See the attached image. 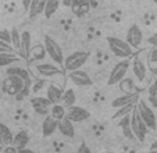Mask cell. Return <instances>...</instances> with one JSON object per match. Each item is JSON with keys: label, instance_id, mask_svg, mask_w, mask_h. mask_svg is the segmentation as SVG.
I'll list each match as a JSON object with an SVG mask.
<instances>
[{"label": "cell", "instance_id": "6da1fadb", "mask_svg": "<svg viewBox=\"0 0 157 153\" xmlns=\"http://www.w3.org/2000/svg\"><path fill=\"white\" fill-rule=\"evenodd\" d=\"M43 46H44V50H46L48 56L53 60L54 64L59 65V67H63V63H64V54H63L61 46H60V45L49 35H44Z\"/></svg>", "mask_w": 157, "mask_h": 153}, {"label": "cell", "instance_id": "7a4b0ae2", "mask_svg": "<svg viewBox=\"0 0 157 153\" xmlns=\"http://www.w3.org/2000/svg\"><path fill=\"white\" fill-rule=\"evenodd\" d=\"M107 43H109V47L111 50V53L114 56L120 57L121 60L124 59H129L132 56V47L127 43L125 41L120 38H116V36H107Z\"/></svg>", "mask_w": 157, "mask_h": 153}, {"label": "cell", "instance_id": "3957f363", "mask_svg": "<svg viewBox=\"0 0 157 153\" xmlns=\"http://www.w3.org/2000/svg\"><path fill=\"white\" fill-rule=\"evenodd\" d=\"M89 59V53L88 52H82V50H78L74 53L68 54L67 57H64V63H63V68L67 73H71L75 70H81L82 65H85V63Z\"/></svg>", "mask_w": 157, "mask_h": 153}, {"label": "cell", "instance_id": "277c9868", "mask_svg": "<svg viewBox=\"0 0 157 153\" xmlns=\"http://www.w3.org/2000/svg\"><path fill=\"white\" fill-rule=\"evenodd\" d=\"M129 123H131V130H132L133 138L138 139L139 142H143L146 139V134H147V127L146 124L142 121V118L139 117V113H138L136 107L129 114Z\"/></svg>", "mask_w": 157, "mask_h": 153}, {"label": "cell", "instance_id": "5b68a950", "mask_svg": "<svg viewBox=\"0 0 157 153\" xmlns=\"http://www.w3.org/2000/svg\"><path fill=\"white\" fill-rule=\"evenodd\" d=\"M136 110L139 113V117L142 118V121L146 124L147 130L154 131L157 128V120H156V114H154L153 109L146 103L145 100L140 99L136 103Z\"/></svg>", "mask_w": 157, "mask_h": 153}, {"label": "cell", "instance_id": "8992f818", "mask_svg": "<svg viewBox=\"0 0 157 153\" xmlns=\"http://www.w3.org/2000/svg\"><path fill=\"white\" fill-rule=\"evenodd\" d=\"M129 65H131V61L128 59H124V60H120L116 65L113 67L111 73H110V76L107 80V85H117L120 84L122 80L128 74V70H129Z\"/></svg>", "mask_w": 157, "mask_h": 153}, {"label": "cell", "instance_id": "52a82bcc", "mask_svg": "<svg viewBox=\"0 0 157 153\" xmlns=\"http://www.w3.org/2000/svg\"><path fill=\"white\" fill-rule=\"evenodd\" d=\"M65 118L71 123H82L90 118V113L81 106H71L65 110Z\"/></svg>", "mask_w": 157, "mask_h": 153}, {"label": "cell", "instance_id": "ba28073f", "mask_svg": "<svg viewBox=\"0 0 157 153\" xmlns=\"http://www.w3.org/2000/svg\"><path fill=\"white\" fill-rule=\"evenodd\" d=\"M125 42L129 45L132 49H138V47L142 45L143 42V32L139 28L138 24H132L129 27V29L127 31V38H125Z\"/></svg>", "mask_w": 157, "mask_h": 153}, {"label": "cell", "instance_id": "9c48e42d", "mask_svg": "<svg viewBox=\"0 0 157 153\" xmlns=\"http://www.w3.org/2000/svg\"><path fill=\"white\" fill-rule=\"evenodd\" d=\"M70 76V81H71L74 85L79 86V88H88V86L92 85V78L89 76L88 73L82 70H75V71H71L68 74Z\"/></svg>", "mask_w": 157, "mask_h": 153}, {"label": "cell", "instance_id": "30bf717a", "mask_svg": "<svg viewBox=\"0 0 157 153\" xmlns=\"http://www.w3.org/2000/svg\"><path fill=\"white\" fill-rule=\"evenodd\" d=\"M25 81L20 76H7L3 82V89L6 93L11 95V96H15L18 92L22 89Z\"/></svg>", "mask_w": 157, "mask_h": 153}, {"label": "cell", "instance_id": "8fae6325", "mask_svg": "<svg viewBox=\"0 0 157 153\" xmlns=\"http://www.w3.org/2000/svg\"><path fill=\"white\" fill-rule=\"evenodd\" d=\"M36 71L40 76L43 78H50V76H56V75H63L64 71L56 64H52V63H40V64L36 65Z\"/></svg>", "mask_w": 157, "mask_h": 153}, {"label": "cell", "instance_id": "7c38bea8", "mask_svg": "<svg viewBox=\"0 0 157 153\" xmlns=\"http://www.w3.org/2000/svg\"><path fill=\"white\" fill-rule=\"evenodd\" d=\"M32 49V36H31L29 31H24L21 32V38H20V54L24 60H28Z\"/></svg>", "mask_w": 157, "mask_h": 153}, {"label": "cell", "instance_id": "4fadbf2b", "mask_svg": "<svg viewBox=\"0 0 157 153\" xmlns=\"http://www.w3.org/2000/svg\"><path fill=\"white\" fill-rule=\"evenodd\" d=\"M68 6L77 17H83L90 10V0H70Z\"/></svg>", "mask_w": 157, "mask_h": 153}, {"label": "cell", "instance_id": "5bb4252c", "mask_svg": "<svg viewBox=\"0 0 157 153\" xmlns=\"http://www.w3.org/2000/svg\"><path fill=\"white\" fill-rule=\"evenodd\" d=\"M131 67H132V73H133L135 80L139 81V82H143L146 78V73H147L145 63H143L140 59L135 57V59L132 60V63H131Z\"/></svg>", "mask_w": 157, "mask_h": 153}, {"label": "cell", "instance_id": "9a60e30c", "mask_svg": "<svg viewBox=\"0 0 157 153\" xmlns=\"http://www.w3.org/2000/svg\"><path fill=\"white\" fill-rule=\"evenodd\" d=\"M63 88L56 84H49L48 88H46V97L49 99L52 104H57L61 102V97H63Z\"/></svg>", "mask_w": 157, "mask_h": 153}, {"label": "cell", "instance_id": "2e32d148", "mask_svg": "<svg viewBox=\"0 0 157 153\" xmlns=\"http://www.w3.org/2000/svg\"><path fill=\"white\" fill-rule=\"evenodd\" d=\"M57 125H59V121L54 120L52 116H46L43 123H42V135L44 138L52 136L57 131Z\"/></svg>", "mask_w": 157, "mask_h": 153}, {"label": "cell", "instance_id": "e0dca14e", "mask_svg": "<svg viewBox=\"0 0 157 153\" xmlns=\"http://www.w3.org/2000/svg\"><path fill=\"white\" fill-rule=\"evenodd\" d=\"M57 131L61 134L65 138H74L75 136V128H74V123H71L67 118H63V120L59 121V125H57Z\"/></svg>", "mask_w": 157, "mask_h": 153}, {"label": "cell", "instance_id": "ac0fdd59", "mask_svg": "<svg viewBox=\"0 0 157 153\" xmlns=\"http://www.w3.org/2000/svg\"><path fill=\"white\" fill-rule=\"evenodd\" d=\"M44 6H46V0H32L29 9H28V11H27L28 17H29L31 20H33V18H36L38 15L43 14Z\"/></svg>", "mask_w": 157, "mask_h": 153}, {"label": "cell", "instance_id": "d6986e66", "mask_svg": "<svg viewBox=\"0 0 157 153\" xmlns=\"http://www.w3.org/2000/svg\"><path fill=\"white\" fill-rule=\"evenodd\" d=\"M28 143H29V135H28V132L27 131H20V132H17L14 135L11 145L17 150H21V149H25Z\"/></svg>", "mask_w": 157, "mask_h": 153}, {"label": "cell", "instance_id": "ffe728a7", "mask_svg": "<svg viewBox=\"0 0 157 153\" xmlns=\"http://www.w3.org/2000/svg\"><path fill=\"white\" fill-rule=\"evenodd\" d=\"M138 97H139V95H138V93H133V95H125L124 93L122 96L116 97V99L113 100L111 106H113L114 109H120V107H122V106H127V104H129V103L136 102Z\"/></svg>", "mask_w": 157, "mask_h": 153}, {"label": "cell", "instance_id": "44dd1931", "mask_svg": "<svg viewBox=\"0 0 157 153\" xmlns=\"http://www.w3.org/2000/svg\"><path fill=\"white\" fill-rule=\"evenodd\" d=\"M6 74L9 76H20L24 81L31 78V74L28 73V70H25L24 67H18V65H9L6 70Z\"/></svg>", "mask_w": 157, "mask_h": 153}, {"label": "cell", "instance_id": "7402d4cb", "mask_svg": "<svg viewBox=\"0 0 157 153\" xmlns=\"http://www.w3.org/2000/svg\"><path fill=\"white\" fill-rule=\"evenodd\" d=\"M13 138H14V135H13L11 130H10L6 124L0 123V143L3 145V146L11 145L13 143Z\"/></svg>", "mask_w": 157, "mask_h": 153}, {"label": "cell", "instance_id": "603a6c76", "mask_svg": "<svg viewBox=\"0 0 157 153\" xmlns=\"http://www.w3.org/2000/svg\"><path fill=\"white\" fill-rule=\"evenodd\" d=\"M120 89L124 92L125 95H133V93H138V89H136V85L133 82L132 78L129 76H125L124 80L120 82Z\"/></svg>", "mask_w": 157, "mask_h": 153}, {"label": "cell", "instance_id": "cb8c5ba5", "mask_svg": "<svg viewBox=\"0 0 157 153\" xmlns=\"http://www.w3.org/2000/svg\"><path fill=\"white\" fill-rule=\"evenodd\" d=\"M75 100H77V95H75L74 89H67V91L63 92V97H61V104L68 109V107L74 106L75 104Z\"/></svg>", "mask_w": 157, "mask_h": 153}, {"label": "cell", "instance_id": "d4e9b609", "mask_svg": "<svg viewBox=\"0 0 157 153\" xmlns=\"http://www.w3.org/2000/svg\"><path fill=\"white\" fill-rule=\"evenodd\" d=\"M120 120H121V121H120L118 125L121 127L124 136H125V138H128V139H133V134H132V130H131V123H129V114L121 117Z\"/></svg>", "mask_w": 157, "mask_h": 153}, {"label": "cell", "instance_id": "484cf974", "mask_svg": "<svg viewBox=\"0 0 157 153\" xmlns=\"http://www.w3.org/2000/svg\"><path fill=\"white\" fill-rule=\"evenodd\" d=\"M20 61L15 53H2L0 54V67H9Z\"/></svg>", "mask_w": 157, "mask_h": 153}, {"label": "cell", "instance_id": "4316f807", "mask_svg": "<svg viewBox=\"0 0 157 153\" xmlns=\"http://www.w3.org/2000/svg\"><path fill=\"white\" fill-rule=\"evenodd\" d=\"M31 85H32V81H31V78H29V80H25V82H24V86H22V89H21V91L18 92L17 95H15L14 99L17 100V102H21V100L27 99V97L29 96L31 91H32Z\"/></svg>", "mask_w": 157, "mask_h": 153}, {"label": "cell", "instance_id": "83f0119b", "mask_svg": "<svg viewBox=\"0 0 157 153\" xmlns=\"http://www.w3.org/2000/svg\"><path fill=\"white\" fill-rule=\"evenodd\" d=\"M65 110L67 109H65L63 104H60V103L52 104L50 106V116L54 118V120L60 121V120H63V118L65 117Z\"/></svg>", "mask_w": 157, "mask_h": 153}, {"label": "cell", "instance_id": "f1b7e54d", "mask_svg": "<svg viewBox=\"0 0 157 153\" xmlns=\"http://www.w3.org/2000/svg\"><path fill=\"white\" fill-rule=\"evenodd\" d=\"M59 6H60V0H46V6H44V11H43L46 18H50L57 11Z\"/></svg>", "mask_w": 157, "mask_h": 153}, {"label": "cell", "instance_id": "f546056e", "mask_svg": "<svg viewBox=\"0 0 157 153\" xmlns=\"http://www.w3.org/2000/svg\"><path fill=\"white\" fill-rule=\"evenodd\" d=\"M31 104H32L33 109H38V107H50L52 103L49 102L48 97L43 96H36L33 99H31Z\"/></svg>", "mask_w": 157, "mask_h": 153}, {"label": "cell", "instance_id": "4dcf8cb0", "mask_svg": "<svg viewBox=\"0 0 157 153\" xmlns=\"http://www.w3.org/2000/svg\"><path fill=\"white\" fill-rule=\"evenodd\" d=\"M135 107H136V102H133V103H129V104H127V106L120 107V109L116 112V114H114V118H121V117H124V116L131 114V112H132Z\"/></svg>", "mask_w": 157, "mask_h": 153}, {"label": "cell", "instance_id": "1f68e13d", "mask_svg": "<svg viewBox=\"0 0 157 153\" xmlns=\"http://www.w3.org/2000/svg\"><path fill=\"white\" fill-rule=\"evenodd\" d=\"M20 38H21V33L14 27L10 31V41H11V46L14 47V50H17L18 53H20Z\"/></svg>", "mask_w": 157, "mask_h": 153}, {"label": "cell", "instance_id": "d6a6232c", "mask_svg": "<svg viewBox=\"0 0 157 153\" xmlns=\"http://www.w3.org/2000/svg\"><path fill=\"white\" fill-rule=\"evenodd\" d=\"M29 56L33 57V60H43L44 56H46V50H44L43 45H39V46H35L31 49Z\"/></svg>", "mask_w": 157, "mask_h": 153}, {"label": "cell", "instance_id": "836d02e7", "mask_svg": "<svg viewBox=\"0 0 157 153\" xmlns=\"http://www.w3.org/2000/svg\"><path fill=\"white\" fill-rule=\"evenodd\" d=\"M2 53H15V50L10 43H6V42L0 41V54Z\"/></svg>", "mask_w": 157, "mask_h": 153}, {"label": "cell", "instance_id": "e575fe53", "mask_svg": "<svg viewBox=\"0 0 157 153\" xmlns=\"http://www.w3.org/2000/svg\"><path fill=\"white\" fill-rule=\"evenodd\" d=\"M0 41H3V42H6V43L11 45V41H10V31L0 29Z\"/></svg>", "mask_w": 157, "mask_h": 153}, {"label": "cell", "instance_id": "d590c367", "mask_svg": "<svg viewBox=\"0 0 157 153\" xmlns=\"http://www.w3.org/2000/svg\"><path fill=\"white\" fill-rule=\"evenodd\" d=\"M149 61L157 64V46H153V49L149 52Z\"/></svg>", "mask_w": 157, "mask_h": 153}, {"label": "cell", "instance_id": "8d00e7d4", "mask_svg": "<svg viewBox=\"0 0 157 153\" xmlns=\"http://www.w3.org/2000/svg\"><path fill=\"white\" fill-rule=\"evenodd\" d=\"M33 110L40 116H49V113H50V107H38V109H33Z\"/></svg>", "mask_w": 157, "mask_h": 153}, {"label": "cell", "instance_id": "74e56055", "mask_svg": "<svg viewBox=\"0 0 157 153\" xmlns=\"http://www.w3.org/2000/svg\"><path fill=\"white\" fill-rule=\"evenodd\" d=\"M77 153H92V150L89 149V146L86 143H81L79 147H78V152Z\"/></svg>", "mask_w": 157, "mask_h": 153}, {"label": "cell", "instance_id": "f35d334b", "mask_svg": "<svg viewBox=\"0 0 157 153\" xmlns=\"http://www.w3.org/2000/svg\"><path fill=\"white\" fill-rule=\"evenodd\" d=\"M42 86H46V82H44V81H40V82L35 84V85H33V88H32V92H33V93H38V92L42 89Z\"/></svg>", "mask_w": 157, "mask_h": 153}, {"label": "cell", "instance_id": "ab89813d", "mask_svg": "<svg viewBox=\"0 0 157 153\" xmlns=\"http://www.w3.org/2000/svg\"><path fill=\"white\" fill-rule=\"evenodd\" d=\"M2 153H18V150L15 149L13 145H7V146L3 147V152Z\"/></svg>", "mask_w": 157, "mask_h": 153}, {"label": "cell", "instance_id": "60d3db41", "mask_svg": "<svg viewBox=\"0 0 157 153\" xmlns=\"http://www.w3.org/2000/svg\"><path fill=\"white\" fill-rule=\"evenodd\" d=\"M147 43H149V45H151V46H157V32H156V33H153L151 36H149Z\"/></svg>", "mask_w": 157, "mask_h": 153}, {"label": "cell", "instance_id": "b9f144b4", "mask_svg": "<svg viewBox=\"0 0 157 153\" xmlns=\"http://www.w3.org/2000/svg\"><path fill=\"white\" fill-rule=\"evenodd\" d=\"M149 102H150L153 109H157V97L156 96H149Z\"/></svg>", "mask_w": 157, "mask_h": 153}, {"label": "cell", "instance_id": "7bdbcfd3", "mask_svg": "<svg viewBox=\"0 0 157 153\" xmlns=\"http://www.w3.org/2000/svg\"><path fill=\"white\" fill-rule=\"evenodd\" d=\"M31 2H32V0H22V7H24L25 11H28V9H29V6H31Z\"/></svg>", "mask_w": 157, "mask_h": 153}, {"label": "cell", "instance_id": "ee69618b", "mask_svg": "<svg viewBox=\"0 0 157 153\" xmlns=\"http://www.w3.org/2000/svg\"><path fill=\"white\" fill-rule=\"evenodd\" d=\"M18 153H35V152H33V150H31V149H27V147H25V149L18 150Z\"/></svg>", "mask_w": 157, "mask_h": 153}, {"label": "cell", "instance_id": "f6af8a7d", "mask_svg": "<svg viewBox=\"0 0 157 153\" xmlns=\"http://www.w3.org/2000/svg\"><path fill=\"white\" fill-rule=\"evenodd\" d=\"M150 71H151V74H153L154 76H157V67H151Z\"/></svg>", "mask_w": 157, "mask_h": 153}, {"label": "cell", "instance_id": "bcb514c9", "mask_svg": "<svg viewBox=\"0 0 157 153\" xmlns=\"http://www.w3.org/2000/svg\"><path fill=\"white\" fill-rule=\"evenodd\" d=\"M150 149H157V141H154L153 143H151V147Z\"/></svg>", "mask_w": 157, "mask_h": 153}, {"label": "cell", "instance_id": "7dc6e473", "mask_svg": "<svg viewBox=\"0 0 157 153\" xmlns=\"http://www.w3.org/2000/svg\"><path fill=\"white\" fill-rule=\"evenodd\" d=\"M147 153H157V149H150Z\"/></svg>", "mask_w": 157, "mask_h": 153}, {"label": "cell", "instance_id": "c3c4849f", "mask_svg": "<svg viewBox=\"0 0 157 153\" xmlns=\"http://www.w3.org/2000/svg\"><path fill=\"white\" fill-rule=\"evenodd\" d=\"M3 147H4V146H3V145H2V143H0V153L3 152Z\"/></svg>", "mask_w": 157, "mask_h": 153}, {"label": "cell", "instance_id": "681fc988", "mask_svg": "<svg viewBox=\"0 0 157 153\" xmlns=\"http://www.w3.org/2000/svg\"><path fill=\"white\" fill-rule=\"evenodd\" d=\"M101 153H113V152H101Z\"/></svg>", "mask_w": 157, "mask_h": 153}, {"label": "cell", "instance_id": "f907efd6", "mask_svg": "<svg viewBox=\"0 0 157 153\" xmlns=\"http://www.w3.org/2000/svg\"><path fill=\"white\" fill-rule=\"evenodd\" d=\"M156 97H157V93H156Z\"/></svg>", "mask_w": 157, "mask_h": 153}]
</instances>
